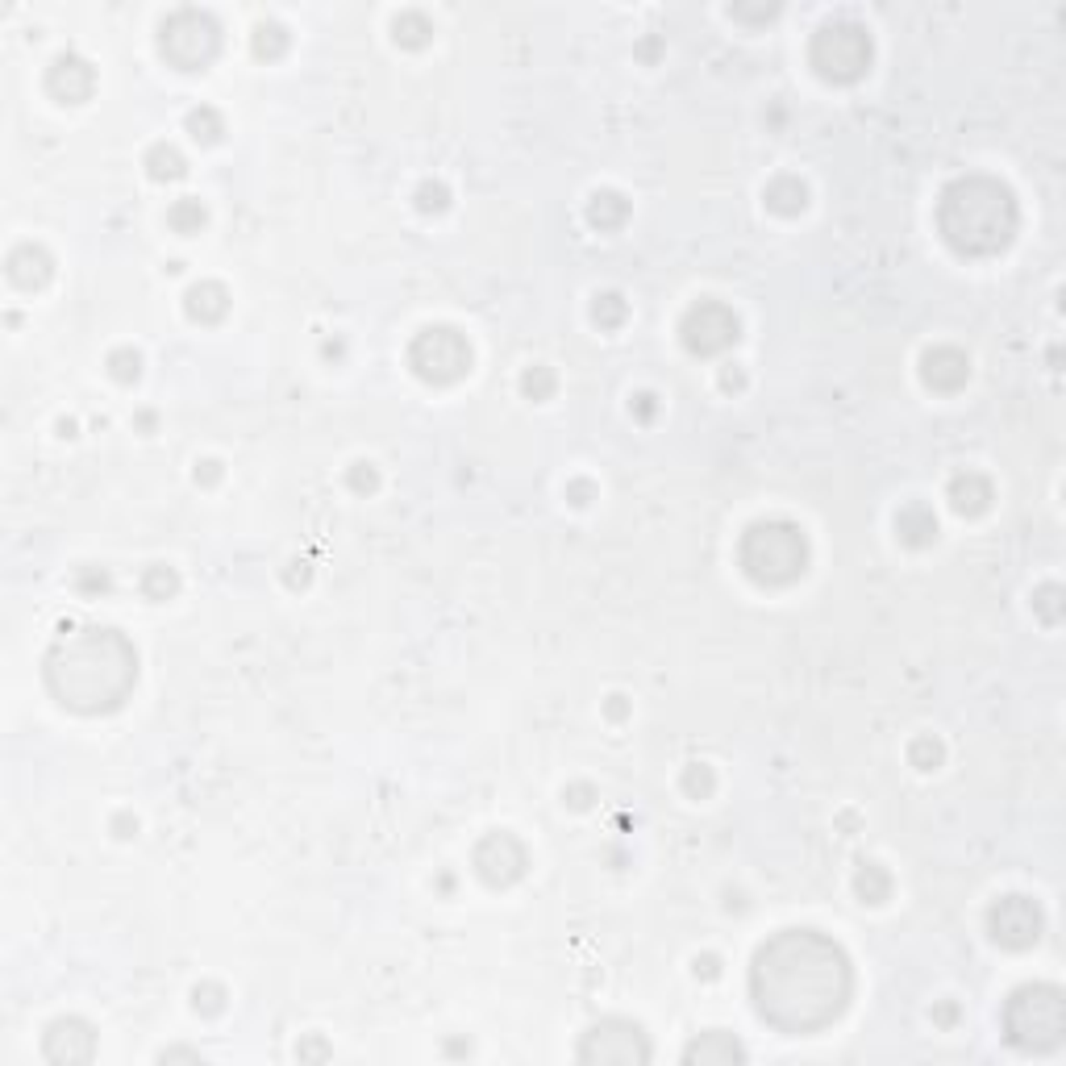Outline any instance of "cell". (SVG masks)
Here are the masks:
<instances>
[{
	"label": "cell",
	"instance_id": "1",
	"mask_svg": "<svg viewBox=\"0 0 1066 1066\" xmlns=\"http://www.w3.org/2000/svg\"><path fill=\"white\" fill-rule=\"evenodd\" d=\"M854 996L846 950L821 929H783L754 950L750 1000L771 1029L812 1037L829 1029Z\"/></svg>",
	"mask_w": 1066,
	"mask_h": 1066
},
{
	"label": "cell",
	"instance_id": "2",
	"mask_svg": "<svg viewBox=\"0 0 1066 1066\" xmlns=\"http://www.w3.org/2000/svg\"><path fill=\"white\" fill-rule=\"evenodd\" d=\"M138 683V650L121 629L67 633L46 654V688L71 713H113Z\"/></svg>",
	"mask_w": 1066,
	"mask_h": 1066
},
{
	"label": "cell",
	"instance_id": "3",
	"mask_svg": "<svg viewBox=\"0 0 1066 1066\" xmlns=\"http://www.w3.org/2000/svg\"><path fill=\"white\" fill-rule=\"evenodd\" d=\"M1017 196L996 175H962L937 200V234L962 259H987L1017 238Z\"/></svg>",
	"mask_w": 1066,
	"mask_h": 1066
},
{
	"label": "cell",
	"instance_id": "4",
	"mask_svg": "<svg viewBox=\"0 0 1066 1066\" xmlns=\"http://www.w3.org/2000/svg\"><path fill=\"white\" fill-rule=\"evenodd\" d=\"M1004 1042L1021 1054H1050L1066 1037V1000L1054 983H1025L1017 987L1000 1012Z\"/></svg>",
	"mask_w": 1066,
	"mask_h": 1066
},
{
	"label": "cell",
	"instance_id": "5",
	"mask_svg": "<svg viewBox=\"0 0 1066 1066\" xmlns=\"http://www.w3.org/2000/svg\"><path fill=\"white\" fill-rule=\"evenodd\" d=\"M738 563L763 588H788L808 571V538L796 521H754L738 542Z\"/></svg>",
	"mask_w": 1066,
	"mask_h": 1066
},
{
	"label": "cell",
	"instance_id": "6",
	"mask_svg": "<svg viewBox=\"0 0 1066 1066\" xmlns=\"http://www.w3.org/2000/svg\"><path fill=\"white\" fill-rule=\"evenodd\" d=\"M871 55H875L871 34L862 30L858 21H829L808 42V63L829 84H854V80H862V75H867V67H871Z\"/></svg>",
	"mask_w": 1066,
	"mask_h": 1066
},
{
	"label": "cell",
	"instance_id": "7",
	"mask_svg": "<svg viewBox=\"0 0 1066 1066\" xmlns=\"http://www.w3.org/2000/svg\"><path fill=\"white\" fill-rule=\"evenodd\" d=\"M159 50L175 71H205L221 50V25L205 9H175L163 21Z\"/></svg>",
	"mask_w": 1066,
	"mask_h": 1066
},
{
	"label": "cell",
	"instance_id": "8",
	"mask_svg": "<svg viewBox=\"0 0 1066 1066\" xmlns=\"http://www.w3.org/2000/svg\"><path fill=\"white\" fill-rule=\"evenodd\" d=\"M409 367L417 379H425L434 388L459 384L471 371V342L454 325H429L409 346Z\"/></svg>",
	"mask_w": 1066,
	"mask_h": 1066
},
{
	"label": "cell",
	"instance_id": "9",
	"mask_svg": "<svg viewBox=\"0 0 1066 1066\" xmlns=\"http://www.w3.org/2000/svg\"><path fill=\"white\" fill-rule=\"evenodd\" d=\"M579 1062H617V1066H642L654 1058L650 1037L642 1033V1025H633L625 1017H604L596 1021L588 1033L579 1037Z\"/></svg>",
	"mask_w": 1066,
	"mask_h": 1066
},
{
	"label": "cell",
	"instance_id": "10",
	"mask_svg": "<svg viewBox=\"0 0 1066 1066\" xmlns=\"http://www.w3.org/2000/svg\"><path fill=\"white\" fill-rule=\"evenodd\" d=\"M738 338H742V321L721 300H696L679 321V342L692 354H700V359L725 354L729 346H738Z\"/></svg>",
	"mask_w": 1066,
	"mask_h": 1066
},
{
	"label": "cell",
	"instance_id": "11",
	"mask_svg": "<svg viewBox=\"0 0 1066 1066\" xmlns=\"http://www.w3.org/2000/svg\"><path fill=\"white\" fill-rule=\"evenodd\" d=\"M1042 929H1046V912L1029 896H1004L987 908V933H992V942L1004 950L1037 946L1042 942Z\"/></svg>",
	"mask_w": 1066,
	"mask_h": 1066
},
{
	"label": "cell",
	"instance_id": "12",
	"mask_svg": "<svg viewBox=\"0 0 1066 1066\" xmlns=\"http://www.w3.org/2000/svg\"><path fill=\"white\" fill-rule=\"evenodd\" d=\"M471 867H475V875L484 879L488 887H513L529 871V850H525L521 837L500 829V833H488L484 842L475 846Z\"/></svg>",
	"mask_w": 1066,
	"mask_h": 1066
},
{
	"label": "cell",
	"instance_id": "13",
	"mask_svg": "<svg viewBox=\"0 0 1066 1066\" xmlns=\"http://www.w3.org/2000/svg\"><path fill=\"white\" fill-rule=\"evenodd\" d=\"M46 1062H92L96 1058V1033L80 1017H59L42 1037Z\"/></svg>",
	"mask_w": 1066,
	"mask_h": 1066
},
{
	"label": "cell",
	"instance_id": "14",
	"mask_svg": "<svg viewBox=\"0 0 1066 1066\" xmlns=\"http://www.w3.org/2000/svg\"><path fill=\"white\" fill-rule=\"evenodd\" d=\"M92 88H96V71L80 55H59L46 71V92L55 100H63V105H84L92 96Z\"/></svg>",
	"mask_w": 1066,
	"mask_h": 1066
},
{
	"label": "cell",
	"instance_id": "15",
	"mask_svg": "<svg viewBox=\"0 0 1066 1066\" xmlns=\"http://www.w3.org/2000/svg\"><path fill=\"white\" fill-rule=\"evenodd\" d=\"M921 379L933 392H958L971 379V359L958 346H933L921 359Z\"/></svg>",
	"mask_w": 1066,
	"mask_h": 1066
},
{
	"label": "cell",
	"instance_id": "16",
	"mask_svg": "<svg viewBox=\"0 0 1066 1066\" xmlns=\"http://www.w3.org/2000/svg\"><path fill=\"white\" fill-rule=\"evenodd\" d=\"M946 496H950V509H954L958 517H983L987 509H992V500H996L992 479L979 475V471H958V475L950 479Z\"/></svg>",
	"mask_w": 1066,
	"mask_h": 1066
},
{
	"label": "cell",
	"instance_id": "17",
	"mask_svg": "<svg viewBox=\"0 0 1066 1066\" xmlns=\"http://www.w3.org/2000/svg\"><path fill=\"white\" fill-rule=\"evenodd\" d=\"M5 271H9V279H13V284H17L21 292H38V288H46V279L55 275V259H50L42 246L21 242V246L13 250V255H9Z\"/></svg>",
	"mask_w": 1066,
	"mask_h": 1066
},
{
	"label": "cell",
	"instance_id": "18",
	"mask_svg": "<svg viewBox=\"0 0 1066 1066\" xmlns=\"http://www.w3.org/2000/svg\"><path fill=\"white\" fill-rule=\"evenodd\" d=\"M683 1062L688 1066H696V1062L700 1066H733V1062H746V1046L733 1033L713 1029V1033H700L696 1042L683 1050Z\"/></svg>",
	"mask_w": 1066,
	"mask_h": 1066
},
{
	"label": "cell",
	"instance_id": "19",
	"mask_svg": "<svg viewBox=\"0 0 1066 1066\" xmlns=\"http://www.w3.org/2000/svg\"><path fill=\"white\" fill-rule=\"evenodd\" d=\"M184 309H188V317L200 321V325H217L225 313H230V292H225V288L217 284V279H205V284L188 288Z\"/></svg>",
	"mask_w": 1066,
	"mask_h": 1066
},
{
	"label": "cell",
	"instance_id": "20",
	"mask_svg": "<svg viewBox=\"0 0 1066 1066\" xmlns=\"http://www.w3.org/2000/svg\"><path fill=\"white\" fill-rule=\"evenodd\" d=\"M896 533H900V542L912 546V550H921V546H933L937 542V517L929 504H904V509L896 513Z\"/></svg>",
	"mask_w": 1066,
	"mask_h": 1066
},
{
	"label": "cell",
	"instance_id": "21",
	"mask_svg": "<svg viewBox=\"0 0 1066 1066\" xmlns=\"http://www.w3.org/2000/svg\"><path fill=\"white\" fill-rule=\"evenodd\" d=\"M763 200H767V209H771V213H779V217H796V213H804V205H808V188H804L800 175H775V180L767 184V192H763Z\"/></svg>",
	"mask_w": 1066,
	"mask_h": 1066
},
{
	"label": "cell",
	"instance_id": "22",
	"mask_svg": "<svg viewBox=\"0 0 1066 1066\" xmlns=\"http://www.w3.org/2000/svg\"><path fill=\"white\" fill-rule=\"evenodd\" d=\"M588 221H592V230H600V234L621 230V225L629 221V200H625L621 192H613V188L596 192V196L588 200Z\"/></svg>",
	"mask_w": 1066,
	"mask_h": 1066
},
{
	"label": "cell",
	"instance_id": "23",
	"mask_svg": "<svg viewBox=\"0 0 1066 1066\" xmlns=\"http://www.w3.org/2000/svg\"><path fill=\"white\" fill-rule=\"evenodd\" d=\"M146 175H150V180H159V184H175V180H184V175H188V159L171 142H159V146L146 150Z\"/></svg>",
	"mask_w": 1066,
	"mask_h": 1066
},
{
	"label": "cell",
	"instance_id": "24",
	"mask_svg": "<svg viewBox=\"0 0 1066 1066\" xmlns=\"http://www.w3.org/2000/svg\"><path fill=\"white\" fill-rule=\"evenodd\" d=\"M854 892L862 896V904H883L892 896V875H887L879 862H862L854 875Z\"/></svg>",
	"mask_w": 1066,
	"mask_h": 1066
},
{
	"label": "cell",
	"instance_id": "25",
	"mask_svg": "<svg viewBox=\"0 0 1066 1066\" xmlns=\"http://www.w3.org/2000/svg\"><path fill=\"white\" fill-rule=\"evenodd\" d=\"M392 38H396L404 50H421L429 38H434V25H429L425 13L409 9V13H400V17L392 21Z\"/></svg>",
	"mask_w": 1066,
	"mask_h": 1066
},
{
	"label": "cell",
	"instance_id": "26",
	"mask_svg": "<svg viewBox=\"0 0 1066 1066\" xmlns=\"http://www.w3.org/2000/svg\"><path fill=\"white\" fill-rule=\"evenodd\" d=\"M209 221V213H205V205H200V200H192V196H184V200H175V205L167 209V225L175 234H200V225Z\"/></svg>",
	"mask_w": 1066,
	"mask_h": 1066
},
{
	"label": "cell",
	"instance_id": "27",
	"mask_svg": "<svg viewBox=\"0 0 1066 1066\" xmlns=\"http://www.w3.org/2000/svg\"><path fill=\"white\" fill-rule=\"evenodd\" d=\"M138 588H142L146 600H167V596L180 592V575H175L171 567H163V563H155V567H146V571H142Z\"/></svg>",
	"mask_w": 1066,
	"mask_h": 1066
},
{
	"label": "cell",
	"instance_id": "28",
	"mask_svg": "<svg viewBox=\"0 0 1066 1066\" xmlns=\"http://www.w3.org/2000/svg\"><path fill=\"white\" fill-rule=\"evenodd\" d=\"M188 134H192L196 142L213 146V142H221V134H225V121H221V113H217V109L200 105V109H192V113H188Z\"/></svg>",
	"mask_w": 1066,
	"mask_h": 1066
},
{
	"label": "cell",
	"instance_id": "29",
	"mask_svg": "<svg viewBox=\"0 0 1066 1066\" xmlns=\"http://www.w3.org/2000/svg\"><path fill=\"white\" fill-rule=\"evenodd\" d=\"M592 317H596L600 329H617V325L629 317V304H625L621 292H600L596 304H592Z\"/></svg>",
	"mask_w": 1066,
	"mask_h": 1066
},
{
	"label": "cell",
	"instance_id": "30",
	"mask_svg": "<svg viewBox=\"0 0 1066 1066\" xmlns=\"http://www.w3.org/2000/svg\"><path fill=\"white\" fill-rule=\"evenodd\" d=\"M288 50V34H284V25H275V21H267V25H259L255 30V55L259 59H279Z\"/></svg>",
	"mask_w": 1066,
	"mask_h": 1066
},
{
	"label": "cell",
	"instance_id": "31",
	"mask_svg": "<svg viewBox=\"0 0 1066 1066\" xmlns=\"http://www.w3.org/2000/svg\"><path fill=\"white\" fill-rule=\"evenodd\" d=\"M109 375L117 379V384H134V379L142 375V354L130 350V346H121L109 354Z\"/></svg>",
	"mask_w": 1066,
	"mask_h": 1066
},
{
	"label": "cell",
	"instance_id": "32",
	"mask_svg": "<svg viewBox=\"0 0 1066 1066\" xmlns=\"http://www.w3.org/2000/svg\"><path fill=\"white\" fill-rule=\"evenodd\" d=\"M554 388H558V379H554L550 367H529V371L521 375V392H525L529 400H550Z\"/></svg>",
	"mask_w": 1066,
	"mask_h": 1066
},
{
	"label": "cell",
	"instance_id": "33",
	"mask_svg": "<svg viewBox=\"0 0 1066 1066\" xmlns=\"http://www.w3.org/2000/svg\"><path fill=\"white\" fill-rule=\"evenodd\" d=\"M713 788H717V775H713V767L692 763L688 771H683V792H688L692 800H708V796H713Z\"/></svg>",
	"mask_w": 1066,
	"mask_h": 1066
},
{
	"label": "cell",
	"instance_id": "34",
	"mask_svg": "<svg viewBox=\"0 0 1066 1066\" xmlns=\"http://www.w3.org/2000/svg\"><path fill=\"white\" fill-rule=\"evenodd\" d=\"M1033 613L1042 617L1046 625L1062 621V588H1058V583H1046L1042 592H1033Z\"/></svg>",
	"mask_w": 1066,
	"mask_h": 1066
},
{
	"label": "cell",
	"instance_id": "35",
	"mask_svg": "<svg viewBox=\"0 0 1066 1066\" xmlns=\"http://www.w3.org/2000/svg\"><path fill=\"white\" fill-rule=\"evenodd\" d=\"M942 754L946 750H942L937 738H917L908 746V758H912V767H917V771H937V767H942Z\"/></svg>",
	"mask_w": 1066,
	"mask_h": 1066
},
{
	"label": "cell",
	"instance_id": "36",
	"mask_svg": "<svg viewBox=\"0 0 1066 1066\" xmlns=\"http://www.w3.org/2000/svg\"><path fill=\"white\" fill-rule=\"evenodd\" d=\"M192 1008L200 1012V1017H217V1012L225 1008V987H217V983H200L196 992H192Z\"/></svg>",
	"mask_w": 1066,
	"mask_h": 1066
},
{
	"label": "cell",
	"instance_id": "37",
	"mask_svg": "<svg viewBox=\"0 0 1066 1066\" xmlns=\"http://www.w3.org/2000/svg\"><path fill=\"white\" fill-rule=\"evenodd\" d=\"M446 205H450L446 184H421V188H417V209H421V213H442Z\"/></svg>",
	"mask_w": 1066,
	"mask_h": 1066
},
{
	"label": "cell",
	"instance_id": "38",
	"mask_svg": "<svg viewBox=\"0 0 1066 1066\" xmlns=\"http://www.w3.org/2000/svg\"><path fill=\"white\" fill-rule=\"evenodd\" d=\"M346 479H350V488H354V492H375V488H379V471H375L371 463H354Z\"/></svg>",
	"mask_w": 1066,
	"mask_h": 1066
},
{
	"label": "cell",
	"instance_id": "39",
	"mask_svg": "<svg viewBox=\"0 0 1066 1066\" xmlns=\"http://www.w3.org/2000/svg\"><path fill=\"white\" fill-rule=\"evenodd\" d=\"M75 588H80V592H109V588H113V579H109V571L88 567V571L75 575Z\"/></svg>",
	"mask_w": 1066,
	"mask_h": 1066
},
{
	"label": "cell",
	"instance_id": "40",
	"mask_svg": "<svg viewBox=\"0 0 1066 1066\" xmlns=\"http://www.w3.org/2000/svg\"><path fill=\"white\" fill-rule=\"evenodd\" d=\"M696 975H700V979H717V975H721V958H717V954L696 958Z\"/></svg>",
	"mask_w": 1066,
	"mask_h": 1066
},
{
	"label": "cell",
	"instance_id": "41",
	"mask_svg": "<svg viewBox=\"0 0 1066 1066\" xmlns=\"http://www.w3.org/2000/svg\"><path fill=\"white\" fill-rule=\"evenodd\" d=\"M588 496H592V484H588V479H575V484L567 488V500H571V504H588Z\"/></svg>",
	"mask_w": 1066,
	"mask_h": 1066
},
{
	"label": "cell",
	"instance_id": "42",
	"mask_svg": "<svg viewBox=\"0 0 1066 1066\" xmlns=\"http://www.w3.org/2000/svg\"><path fill=\"white\" fill-rule=\"evenodd\" d=\"M633 409H638V417H642V421H650V417H654V396H650V392H642L638 400H633Z\"/></svg>",
	"mask_w": 1066,
	"mask_h": 1066
},
{
	"label": "cell",
	"instance_id": "43",
	"mask_svg": "<svg viewBox=\"0 0 1066 1066\" xmlns=\"http://www.w3.org/2000/svg\"><path fill=\"white\" fill-rule=\"evenodd\" d=\"M196 479H205V484H217V479H221V467H217V463H200V467H196Z\"/></svg>",
	"mask_w": 1066,
	"mask_h": 1066
},
{
	"label": "cell",
	"instance_id": "44",
	"mask_svg": "<svg viewBox=\"0 0 1066 1066\" xmlns=\"http://www.w3.org/2000/svg\"><path fill=\"white\" fill-rule=\"evenodd\" d=\"M159 1058H163V1062H175V1058H188V1062H200V1054H196V1050H184V1046H175V1050H163Z\"/></svg>",
	"mask_w": 1066,
	"mask_h": 1066
},
{
	"label": "cell",
	"instance_id": "45",
	"mask_svg": "<svg viewBox=\"0 0 1066 1066\" xmlns=\"http://www.w3.org/2000/svg\"><path fill=\"white\" fill-rule=\"evenodd\" d=\"M588 796H592V788H571V792H567V800H571L575 808H588V804H592Z\"/></svg>",
	"mask_w": 1066,
	"mask_h": 1066
},
{
	"label": "cell",
	"instance_id": "46",
	"mask_svg": "<svg viewBox=\"0 0 1066 1066\" xmlns=\"http://www.w3.org/2000/svg\"><path fill=\"white\" fill-rule=\"evenodd\" d=\"M138 833V821H130V817H117V837H134Z\"/></svg>",
	"mask_w": 1066,
	"mask_h": 1066
},
{
	"label": "cell",
	"instance_id": "47",
	"mask_svg": "<svg viewBox=\"0 0 1066 1066\" xmlns=\"http://www.w3.org/2000/svg\"><path fill=\"white\" fill-rule=\"evenodd\" d=\"M933 1017H937V1021H942V1025H950V1021L958 1017V1008H954V1004H942V1008H937V1012H933Z\"/></svg>",
	"mask_w": 1066,
	"mask_h": 1066
},
{
	"label": "cell",
	"instance_id": "48",
	"mask_svg": "<svg viewBox=\"0 0 1066 1066\" xmlns=\"http://www.w3.org/2000/svg\"><path fill=\"white\" fill-rule=\"evenodd\" d=\"M721 384H725V388H742L746 379H742V371H725V379H721Z\"/></svg>",
	"mask_w": 1066,
	"mask_h": 1066
}]
</instances>
